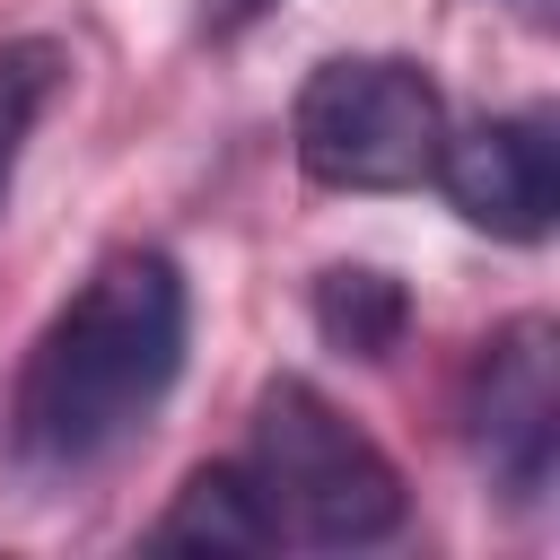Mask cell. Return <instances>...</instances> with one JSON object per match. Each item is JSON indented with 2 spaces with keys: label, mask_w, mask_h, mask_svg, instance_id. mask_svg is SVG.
<instances>
[{
  "label": "cell",
  "mask_w": 560,
  "mask_h": 560,
  "mask_svg": "<svg viewBox=\"0 0 560 560\" xmlns=\"http://www.w3.org/2000/svg\"><path fill=\"white\" fill-rule=\"evenodd\" d=\"M175 368H184V271L140 245L105 254L26 350L9 394V446L44 472H79L166 402Z\"/></svg>",
  "instance_id": "6da1fadb"
},
{
  "label": "cell",
  "mask_w": 560,
  "mask_h": 560,
  "mask_svg": "<svg viewBox=\"0 0 560 560\" xmlns=\"http://www.w3.org/2000/svg\"><path fill=\"white\" fill-rule=\"evenodd\" d=\"M245 464H254L280 534L324 542V551L385 542L402 525V508H411L394 455L359 420H341L315 385H298V376L262 385V402H254V455Z\"/></svg>",
  "instance_id": "7a4b0ae2"
},
{
  "label": "cell",
  "mask_w": 560,
  "mask_h": 560,
  "mask_svg": "<svg viewBox=\"0 0 560 560\" xmlns=\"http://www.w3.org/2000/svg\"><path fill=\"white\" fill-rule=\"evenodd\" d=\"M289 140L324 192H402L438 166L446 96L402 52H341L298 88Z\"/></svg>",
  "instance_id": "3957f363"
},
{
  "label": "cell",
  "mask_w": 560,
  "mask_h": 560,
  "mask_svg": "<svg viewBox=\"0 0 560 560\" xmlns=\"http://www.w3.org/2000/svg\"><path fill=\"white\" fill-rule=\"evenodd\" d=\"M464 429L508 499L551 490V455H560V332H551V315H516L481 341V359L464 376Z\"/></svg>",
  "instance_id": "277c9868"
},
{
  "label": "cell",
  "mask_w": 560,
  "mask_h": 560,
  "mask_svg": "<svg viewBox=\"0 0 560 560\" xmlns=\"http://www.w3.org/2000/svg\"><path fill=\"white\" fill-rule=\"evenodd\" d=\"M429 175L455 201V219L499 245H542L560 219V149H551L542 114H481L464 131L446 122Z\"/></svg>",
  "instance_id": "5b68a950"
},
{
  "label": "cell",
  "mask_w": 560,
  "mask_h": 560,
  "mask_svg": "<svg viewBox=\"0 0 560 560\" xmlns=\"http://www.w3.org/2000/svg\"><path fill=\"white\" fill-rule=\"evenodd\" d=\"M149 542L158 551H271L280 542V516H271L254 464H201L175 490V508L149 525Z\"/></svg>",
  "instance_id": "8992f818"
},
{
  "label": "cell",
  "mask_w": 560,
  "mask_h": 560,
  "mask_svg": "<svg viewBox=\"0 0 560 560\" xmlns=\"http://www.w3.org/2000/svg\"><path fill=\"white\" fill-rule=\"evenodd\" d=\"M315 332L341 350V359H394L402 332H411V298L394 271L376 262H341L315 280Z\"/></svg>",
  "instance_id": "52a82bcc"
},
{
  "label": "cell",
  "mask_w": 560,
  "mask_h": 560,
  "mask_svg": "<svg viewBox=\"0 0 560 560\" xmlns=\"http://www.w3.org/2000/svg\"><path fill=\"white\" fill-rule=\"evenodd\" d=\"M61 79H70V52L52 35L0 44V210H9V184H18V158H26V131L61 96Z\"/></svg>",
  "instance_id": "ba28073f"
},
{
  "label": "cell",
  "mask_w": 560,
  "mask_h": 560,
  "mask_svg": "<svg viewBox=\"0 0 560 560\" xmlns=\"http://www.w3.org/2000/svg\"><path fill=\"white\" fill-rule=\"evenodd\" d=\"M262 9H271V0H210V26H219V35H236V26H254Z\"/></svg>",
  "instance_id": "9c48e42d"
}]
</instances>
